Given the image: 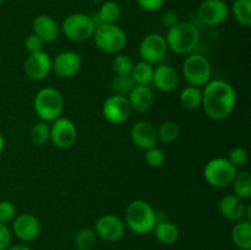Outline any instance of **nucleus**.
Instances as JSON below:
<instances>
[{"mask_svg":"<svg viewBox=\"0 0 251 250\" xmlns=\"http://www.w3.org/2000/svg\"><path fill=\"white\" fill-rule=\"evenodd\" d=\"M64 98L54 87L41 88L33 100V109L37 117L47 123H51L61 117L64 112Z\"/></svg>","mask_w":251,"mask_h":250,"instance_id":"obj_4","label":"nucleus"},{"mask_svg":"<svg viewBox=\"0 0 251 250\" xmlns=\"http://www.w3.org/2000/svg\"><path fill=\"white\" fill-rule=\"evenodd\" d=\"M179 135H180V127L176 122H172V120L162 123L157 129V137L162 144H172L176 141Z\"/></svg>","mask_w":251,"mask_h":250,"instance_id":"obj_30","label":"nucleus"},{"mask_svg":"<svg viewBox=\"0 0 251 250\" xmlns=\"http://www.w3.org/2000/svg\"><path fill=\"white\" fill-rule=\"evenodd\" d=\"M248 159H249V153L243 147H235L232 151L229 152V156H228V161L238 168V167H243L248 163Z\"/></svg>","mask_w":251,"mask_h":250,"instance_id":"obj_36","label":"nucleus"},{"mask_svg":"<svg viewBox=\"0 0 251 250\" xmlns=\"http://www.w3.org/2000/svg\"><path fill=\"white\" fill-rule=\"evenodd\" d=\"M96 26L97 24H96L95 19L91 17L90 15L75 12L64 19L60 26V31L69 41L82 43V42L92 38Z\"/></svg>","mask_w":251,"mask_h":250,"instance_id":"obj_6","label":"nucleus"},{"mask_svg":"<svg viewBox=\"0 0 251 250\" xmlns=\"http://www.w3.org/2000/svg\"><path fill=\"white\" fill-rule=\"evenodd\" d=\"M112 68L117 75L119 76H126L130 75L134 68V60L131 56L124 53H117L113 58Z\"/></svg>","mask_w":251,"mask_h":250,"instance_id":"obj_32","label":"nucleus"},{"mask_svg":"<svg viewBox=\"0 0 251 250\" xmlns=\"http://www.w3.org/2000/svg\"><path fill=\"white\" fill-rule=\"evenodd\" d=\"M130 139L135 146L145 151L158 144L157 129L149 122H137L130 130Z\"/></svg>","mask_w":251,"mask_h":250,"instance_id":"obj_17","label":"nucleus"},{"mask_svg":"<svg viewBox=\"0 0 251 250\" xmlns=\"http://www.w3.org/2000/svg\"><path fill=\"white\" fill-rule=\"evenodd\" d=\"M98 25L100 24H117L122 17V7L117 1L105 0L98 10Z\"/></svg>","mask_w":251,"mask_h":250,"instance_id":"obj_24","label":"nucleus"},{"mask_svg":"<svg viewBox=\"0 0 251 250\" xmlns=\"http://www.w3.org/2000/svg\"><path fill=\"white\" fill-rule=\"evenodd\" d=\"M82 59L74 50H64L51 60V70L61 78H71L80 71Z\"/></svg>","mask_w":251,"mask_h":250,"instance_id":"obj_16","label":"nucleus"},{"mask_svg":"<svg viewBox=\"0 0 251 250\" xmlns=\"http://www.w3.org/2000/svg\"><path fill=\"white\" fill-rule=\"evenodd\" d=\"M167 47L166 37L161 33H150L142 38L139 44V56L142 61L157 64L166 56Z\"/></svg>","mask_w":251,"mask_h":250,"instance_id":"obj_10","label":"nucleus"},{"mask_svg":"<svg viewBox=\"0 0 251 250\" xmlns=\"http://www.w3.org/2000/svg\"><path fill=\"white\" fill-rule=\"evenodd\" d=\"M12 233L7 225L0 223V250H6L11 244Z\"/></svg>","mask_w":251,"mask_h":250,"instance_id":"obj_38","label":"nucleus"},{"mask_svg":"<svg viewBox=\"0 0 251 250\" xmlns=\"http://www.w3.org/2000/svg\"><path fill=\"white\" fill-rule=\"evenodd\" d=\"M153 71L154 68L152 64L140 60L139 63L134 64V68H132L130 76H131V78L134 80L135 85L149 86L150 83H152Z\"/></svg>","mask_w":251,"mask_h":250,"instance_id":"obj_26","label":"nucleus"},{"mask_svg":"<svg viewBox=\"0 0 251 250\" xmlns=\"http://www.w3.org/2000/svg\"><path fill=\"white\" fill-rule=\"evenodd\" d=\"M153 233L157 240L164 245H172L176 243L179 239V235H180L176 225H174L173 222H169V221H157L153 228Z\"/></svg>","mask_w":251,"mask_h":250,"instance_id":"obj_23","label":"nucleus"},{"mask_svg":"<svg viewBox=\"0 0 251 250\" xmlns=\"http://www.w3.org/2000/svg\"><path fill=\"white\" fill-rule=\"evenodd\" d=\"M203 110L213 120H225L232 115L237 105V92L232 83L211 80L202 87Z\"/></svg>","mask_w":251,"mask_h":250,"instance_id":"obj_1","label":"nucleus"},{"mask_svg":"<svg viewBox=\"0 0 251 250\" xmlns=\"http://www.w3.org/2000/svg\"><path fill=\"white\" fill-rule=\"evenodd\" d=\"M142 10L149 12L158 11L164 4V0H136Z\"/></svg>","mask_w":251,"mask_h":250,"instance_id":"obj_39","label":"nucleus"},{"mask_svg":"<svg viewBox=\"0 0 251 250\" xmlns=\"http://www.w3.org/2000/svg\"><path fill=\"white\" fill-rule=\"evenodd\" d=\"M97 243V235L91 228H82L74 237V247L76 250H92Z\"/></svg>","mask_w":251,"mask_h":250,"instance_id":"obj_31","label":"nucleus"},{"mask_svg":"<svg viewBox=\"0 0 251 250\" xmlns=\"http://www.w3.org/2000/svg\"><path fill=\"white\" fill-rule=\"evenodd\" d=\"M158 217L147 201L134 200L127 203L124 213L125 227L139 235L149 234L153 230Z\"/></svg>","mask_w":251,"mask_h":250,"instance_id":"obj_2","label":"nucleus"},{"mask_svg":"<svg viewBox=\"0 0 251 250\" xmlns=\"http://www.w3.org/2000/svg\"><path fill=\"white\" fill-rule=\"evenodd\" d=\"M164 159H166L164 152L159 147L154 146L145 151V162L147 163V166L152 167V168H158V167H161L163 164Z\"/></svg>","mask_w":251,"mask_h":250,"instance_id":"obj_34","label":"nucleus"},{"mask_svg":"<svg viewBox=\"0 0 251 250\" xmlns=\"http://www.w3.org/2000/svg\"><path fill=\"white\" fill-rule=\"evenodd\" d=\"M162 22L166 27L171 28V27L176 26V24H179V16L176 11H172V10H168V11L164 12L162 15Z\"/></svg>","mask_w":251,"mask_h":250,"instance_id":"obj_40","label":"nucleus"},{"mask_svg":"<svg viewBox=\"0 0 251 250\" xmlns=\"http://www.w3.org/2000/svg\"><path fill=\"white\" fill-rule=\"evenodd\" d=\"M232 14L235 21L244 27L251 26V0H234Z\"/></svg>","mask_w":251,"mask_h":250,"instance_id":"obj_28","label":"nucleus"},{"mask_svg":"<svg viewBox=\"0 0 251 250\" xmlns=\"http://www.w3.org/2000/svg\"><path fill=\"white\" fill-rule=\"evenodd\" d=\"M238 168H235L228 158L216 157L210 159L203 168V178L206 183L216 189H225L230 186Z\"/></svg>","mask_w":251,"mask_h":250,"instance_id":"obj_8","label":"nucleus"},{"mask_svg":"<svg viewBox=\"0 0 251 250\" xmlns=\"http://www.w3.org/2000/svg\"><path fill=\"white\" fill-rule=\"evenodd\" d=\"M196 15L203 26L216 27L228 19L229 7L225 0H203L199 5Z\"/></svg>","mask_w":251,"mask_h":250,"instance_id":"obj_9","label":"nucleus"},{"mask_svg":"<svg viewBox=\"0 0 251 250\" xmlns=\"http://www.w3.org/2000/svg\"><path fill=\"white\" fill-rule=\"evenodd\" d=\"M6 250H31V248L27 247L26 244H15L10 245Z\"/></svg>","mask_w":251,"mask_h":250,"instance_id":"obj_41","label":"nucleus"},{"mask_svg":"<svg viewBox=\"0 0 251 250\" xmlns=\"http://www.w3.org/2000/svg\"><path fill=\"white\" fill-rule=\"evenodd\" d=\"M4 1H5V0H0V5H1Z\"/></svg>","mask_w":251,"mask_h":250,"instance_id":"obj_44","label":"nucleus"},{"mask_svg":"<svg viewBox=\"0 0 251 250\" xmlns=\"http://www.w3.org/2000/svg\"><path fill=\"white\" fill-rule=\"evenodd\" d=\"M166 42L169 50L178 55H189L200 42V32L198 27L190 22H179L168 28Z\"/></svg>","mask_w":251,"mask_h":250,"instance_id":"obj_3","label":"nucleus"},{"mask_svg":"<svg viewBox=\"0 0 251 250\" xmlns=\"http://www.w3.org/2000/svg\"><path fill=\"white\" fill-rule=\"evenodd\" d=\"M43 41L33 33L28 34L25 39V48L27 49L28 53H36V51L43 50Z\"/></svg>","mask_w":251,"mask_h":250,"instance_id":"obj_37","label":"nucleus"},{"mask_svg":"<svg viewBox=\"0 0 251 250\" xmlns=\"http://www.w3.org/2000/svg\"><path fill=\"white\" fill-rule=\"evenodd\" d=\"M93 2H100V4H102L103 1H105V0H92Z\"/></svg>","mask_w":251,"mask_h":250,"instance_id":"obj_43","label":"nucleus"},{"mask_svg":"<svg viewBox=\"0 0 251 250\" xmlns=\"http://www.w3.org/2000/svg\"><path fill=\"white\" fill-rule=\"evenodd\" d=\"M77 140V129L73 120L60 117L51 122L50 141L58 149L66 150L75 145Z\"/></svg>","mask_w":251,"mask_h":250,"instance_id":"obj_11","label":"nucleus"},{"mask_svg":"<svg viewBox=\"0 0 251 250\" xmlns=\"http://www.w3.org/2000/svg\"><path fill=\"white\" fill-rule=\"evenodd\" d=\"M15 217H16V207L14 203L9 200L0 201V223L7 225L12 222Z\"/></svg>","mask_w":251,"mask_h":250,"instance_id":"obj_35","label":"nucleus"},{"mask_svg":"<svg viewBox=\"0 0 251 250\" xmlns=\"http://www.w3.org/2000/svg\"><path fill=\"white\" fill-rule=\"evenodd\" d=\"M4 149H5V139L1 135V132H0V153L4 151Z\"/></svg>","mask_w":251,"mask_h":250,"instance_id":"obj_42","label":"nucleus"},{"mask_svg":"<svg viewBox=\"0 0 251 250\" xmlns=\"http://www.w3.org/2000/svg\"><path fill=\"white\" fill-rule=\"evenodd\" d=\"M181 70L189 86L202 88L212 80V66L210 60L201 54H189L184 59Z\"/></svg>","mask_w":251,"mask_h":250,"instance_id":"obj_7","label":"nucleus"},{"mask_svg":"<svg viewBox=\"0 0 251 250\" xmlns=\"http://www.w3.org/2000/svg\"><path fill=\"white\" fill-rule=\"evenodd\" d=\"M233 243L240 250H251V221H237L230 233Z\"/></svg>","mask_w":251,"mask_h":250,"instance_id":"obj_22","label":"nucleus"},{"mask_svg":"<svg viewBox=\"0 0 251 250\" xmlns=\"http://www.w3.org/2000/svg\"><path fill=\"white\" fill-rule=\"evenodd\" d=\"M230 185L238 198L245 200L251 196V175L248 171H237Z\"/></svg>","mask_w":251,"mask_h":250,"instance_id":"obj_27","label":"nucleus"},{"mask_svg":"<svg viewBox=\"0 0 251 250\" xmlns=\"http://www.w3.org/2000/svg\"><path fill=\"white\" fill-rule=\"evenodd\" d=\"M92 38L96 47L105 54L120 53L127 43L126 33L117 24L97 25Z\"/></svg>","mask_w":251,"mask_h":250,"instance_id":"obj_5","label":"nucleus"},{"mask_svg":"<svg viewBox=\"0 0 251 250\" xmlns=\"http://www.w3.org/2000/svg\"><path fill=\"white\" fill-rule=\"evenodd\" d=\"M180 104L186 109H198L202 104V88L195 86H186L179 95Z\"/></svg>","mask_w":251,"mask_h":250,"instance_id":"obj_25","label":"nucleus"},{"mask_svg":"<svg viewBox=\"0 0 251 250\" xmlns=\"http://www.w3.org/2000/svg\"><path fill=\"white\" fill-rule=\"evenodd\" d=\"M152 83L162 92H171L176 90L179 83V74L169 65H159L154 69Z\"/></svg>","mask_w":251,"mask_h":250,"instance_id":"obj_21","label":"nucleus"},{"mask_svg":"<svg viewBox=\"0 0 251 250\" xmlns=\"http://www.w3.org/2000/svg\"><path fill=\"white\" fill-rule=\"evenodd\" d=\"M32 33L43 41V43H51L58 39L60 34V26L51 16L41 14L32 21Z\"/></svg>","mask_w":251,"mask_h":250,"instance_id":"obj_18","label":"nucleus"},{"mask_svg":"<svg viewBox=\"0 0 251 250\" xmlns=\"http://www.w3.org/2000/svg\"><path fill=\"white\" fill-rule=\"evenodd\" d=\"M131 108L126 97L123 96H110L103 102L102 114L110 124H123L131 115Z\"/></svg>","mask_w":251,"mask_h":250,"instance_id":"obj_13","label":"nucleus"},{"mask_svg":"<svg viewBox=\"0 0 251 250\" xmlns=\"http://www.w3.org/2000/svg\"><path fill=\"white\" fill-rule=\"evenodd\" d=\"M93 230L100 239L107 243H115L124 237L125 223L118 216L105 213L97 218Z\"/></svg>","mask_w":251,"mask_h":250,"instance_id":"obj_12","label":"nucleus"},{"mask_svg":"<svg viewBox=\"0 0 251 250\" xmlns=\"http://www.w3.org/2000/svg\"><path fill=\"white\" fill-rule=\"evenodd\" d=\"M29 140L34 146H43L50 140V125L49 123L39 120L32 125L29 130Z\"/></svg>","mask_w":251,"mask_h":250,"instance_id":"obj_29","label":"nucleus"},{"mask_svg":"<svg viewBox=\"0 0 251 250\" xmlns=\"http://www.w3.org/2000/svg\"><path fill=\"white\" fill-rule=\"evenodd\" d=\"M11 233L21 242H33L41 234V223L38 218L32 213L16 215V217L12 221Z\"/></svg>","mask_w":251,"mask_h":250,"instance_id":"obj_14","label":"nucleus"},{"mask_svg":"<svg viewBox=\"0 0 251 250\" xmlns=\"http://www.w3.org/2000/svg\"><path fill=\"white\" fill-rule=\"evenodd\" d=\"M247 205L244 200L238 198L234 194H228V195L222 196V199L218 202V211L221 215L228 221L237 222V221L244 218V212Z\"/></svg>","mask_w":251,"mask_h":250,"instance_id":"obj_19","label":"nucleus"},{"mask_svg":"<svg viewBox=\"0 0 251 250\" xmlns=\"http://www.w3.org/2000/svg\"><path fill=\"white\" fill-rule=\"evenodd\" d=\"M126 98L131 110L136 113L147 112L151 109L154 103L153 92L149 86L135 85Z\"/></svg>","mask_w":251,"mask_h":250,"instance_id":"obj_20","label":"nucleus"},{"mask_svg":"<svg viewBox=\"0 0 251 250\" xmlns=\"http://www.w3.org/2000/svg\"><path fill=\"white\" fill-rule=\"evenodd\" d=\"M24 71L29 80H44L51 71L50 55L43 50L29 53L24 63Z\"/></svg>","mask_w":251,"mask_h":250,"instance_id":"obj_15","label":"nucleus"},{"mask_svg":"<svg viewBox=\"0 0 251 250\" xmlns=\"http://www.w3.org/2000/svg\"><path fill=\"white\" fill-rule=\"evenodd\" d=\"M135 87V82L131 78V76H119L117 75L112 81V91L113 95L115 96H123V97H127L132 88Z\"/></svg>","mask_w":251,"mask_h":250,"instance_id":"obj_33","label":"nucleus"}]
</instances>
